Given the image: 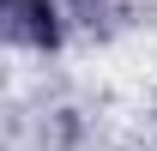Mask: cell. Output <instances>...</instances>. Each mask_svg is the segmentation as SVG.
<instances>
[{
	"label": "cell",
	"instance_id": "cell-1",
	"mask_svg": "<svg viewBox=\"0 0 157 151\" xmlns=\"http://www.w3.org/2000/svg\"><path fill=\"white\" fill-rule=\"evenodd\" d=\"M0 30H6V42H24V48H55L60 12H55V0H6L0 6Z\"/></svg>",
	"mask_w": 157,
	"mask_h": 151
}]
</instances>
